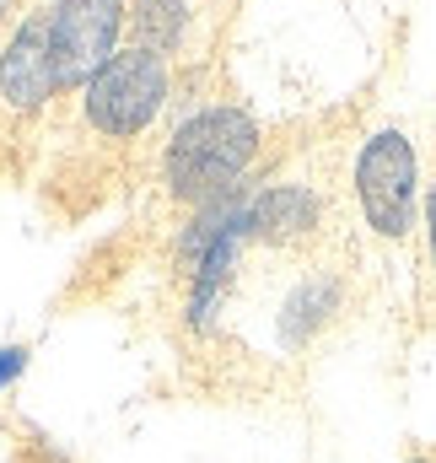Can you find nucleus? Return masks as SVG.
<instances>
[{"label": "nucleus", "mask_w": 436, "mask_h": 463, "mask_svg": "<svg viewBox=\"0 0 436 463\" xmlns=\"http://www.w3.org/2000/svg\"><path fill=\"white\" fill-rule=\"evenodd\" d=\"M43 27H49L60 87H87L118 54L124 0H54L43 5Z\"/></svg>", "instance_id": "nucleus-4"}, {"label": "nucleus", "mask_w": 436, "mask_h": 463, "mask_svg": "<svg viewBox=\"0 0 436 463\" xmlns=\"http://www.w3.org/2000/svg\"><path fill=\"white\" fill-rule=\"evenodd\" d=\"M167 60L162 54H146V49H118L109 65L81 87V109H87V124L109 140H135L146 135L156 114L167 109Z\"/></svg>", "instance_id": "nucleus-3"}, {"label": "nucleus", "mask_w": 436, "mask_h": 463, "mask_svg": "<svg viewBox=\"0 0 436 463\" xmlns=\"http://www.w3.org/2000/svg\"><path fill=\"white\" fill-rule=\"evenodd\" d=\"M339 307H345V280H339L334 269H308V275L286 291V302H280V313H275L280 345L286 350L313 345L328 324H334Z\"/></svg>", "instance_id": "nucleus-7"}, {"label": "nucleus", "mask_w": 436, "mask_h": 463, "mask_svg": "<svg viewBox=\"0 0 436 463\" xmlns=\"http://www.w3.org/2000/svg\"><path fill=\"white\" fill-rule=\"evenodd\" d=\"M259 156V124L248 109H232V103H216V109H200L189 114L167 151H162V184L178 205H211L221 194H232L237 184H248V167Z\"/></svg>", "instance_id": "nucleus-1"}, {"label": "nucleus", "mask_w": 436, "mask_h": 463, "mask_svg": "<svg viewBox=\"0 0 436 463\" xmlns=\"http://www.w3.org/2000/svg\"><path fill=\"white\" fill-rule=\"evenodd\" d=\"M54 92H60V71H54V49H49V27H43V11H33L0 49V109L38 114Z\"/></svg>", "instance_id": "nucleus-6"}, {"label": "nucleus", "mask_w": 436, "mask_h": 463, "mask_svg": "<svg viewBox=\"0 0 436 463\" xmlns=\"http://www.w3.org/2000/svg\"><path fill=\"white\" fill-rule=\"evenodd\" d=\"M421 216H426V242H431V264H436V178L426 184V205H421Z\"/></svg>", "instance_id": "nucleus-10"}, {"label": "nucleus", "mask_w": 436, "mask_h": 463, "mask_svg": "<svg viewBox=\"0 0 436 463\" xmlns=\"http://www.w3.org/2000/svg\"><path fill=\"white\" fill-rule=\"evenodd\" d=\"M350 184H355V205H361L366 227L383 242H399L415 232V222H421V156H415V140L404 129L366 135L355 151Z\"/></svg>", "instance_id": "nucleus-2"}, {"label": "nucleus", "mask_w": 436, "mask_h": 463, "mask_svg": "<svg viewBox=\"0 0 436 463\" xmlns=\"http://www.w3.org/2000/svg\"><path fill=\"white\" fill-rule=\"evenodd\" d=\"M324 232V194L313 184H259L248 189V242L259 248H308Z\"/></svg>", "instance_id": "nucleus-5"}, {"label": "nucleus", "mask_w": 436, "mask_h": 463, "mask_svg": "<svg viewBox=\"0 0 436 463\" xmlns=\"http://www.w3.org/2000/svg\"><path fill=\"white\" fill-rule=\"evenodd\" d=\"M22 372H27V345H5L0 350V393H5Z\"/></svg>", "instance_id": "nucleus-9"}, {"label": "nucleus", "mask_w": 436, "mask_h": 463, "mask_svg": "<svg viewBox=\"0 0 436 463\" xmlns=\"http://www.w3.org/2000/svg\"><path fill=\"white\" fill-rule=\"evenodd\" d=\"M410 463H436V458H410Z\"/></svg>", "instance_id": "nucleus-11"}, {"label": "nucleus", "mask_w": 436, "mask_h": 463, "mask_svg": "<svg viewBox=\"0 0 436 463\" xmlns=\"http://www.w3.org/2000/svg\"><path fill=\"white\" fill-rule=\"evenodd\" d=\"M124 27L135 38V49L146 54H178L189 38V0H135L124 11Z\"/></svg>", "instance_id": "nucleus-8"}]
</instances>
